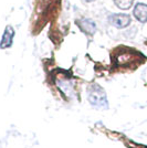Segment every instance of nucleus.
Here are the masks:
<instances>
[{
	"label": "nucleus",
	"instance_id": "obj_1",
	"mask_svg": "<svg viewBox=\"0 0 147 148\" xmlns=\"http://www.w3.org/2000/svg\"><path fill=\"white\" fill-rule=\"evenodd\" d=\"M90 103L98 107H106V94L104 90L98 85H93L90 90Z\"/></svg>",
	"mask_w": 147,
	"mask_h": 148
},
{
	"label": "nucleus",
	"instance_id": "obj_2",
	"mask_svg": "<svg viewBox=\"0 0 147 148\" xmlns=\"http://www.w3.org/2000/svg\"><path fill=\"white\" fill-rule=\"evenodd\" d=\"M109 21L117 29H124L131 25V16L126 13H112L109 16Z\"/></svg>",
	"mask_w": 147,
	"mask_h": 148
},
{
	"label": "nucleus",
	"instance_id": "obj_3",
	"mask_svg": "<svg viewBox=\"0 0 147 148\" xmlns=\"http://www.w3.org/2000/svg\"><path fill=\"white\" fill-rule=\"evenodd\" d=\"M76 25H79V28L84 33L89 34V36H93L96 32V25L92 19L81 18L79 20H76Z\"/></svg>",
	"mask_w": 147,
	"mask_h": 148
},
{
	"label": "nucleus",
	"instance_id": "obj_4",
	"mask_svg": "<svg viewBox=\"0 0 147 148\" xmlns=\"http://www.w3.org/2000/svg\"><path fill=\"white\" fill-rule=\"evenodd\" d=\"M133 16L134 18L139 21L142 23H146L147 22V5L143 2L136 3L133 9Z\"/></svg>",
	"mask_w": 147,
	"mask_h": 148
},
{
	"label": "nucleus",
	"instance_id": "obj_5",
	"mask_svg": "<svg viewBox=\"0 0 147 148\" xmlns=\"http://www.w3.org/2000/svg\"><path fill=\"white\" fill-rule=\"evenodd\" d=\"M13 37H14V30L11 25H7L3 34L0 41V49H7L10 48L13 42Z\"/></svg>",
	"mask_w": 147,
	"mask_h": 148
},
{
	"label": "nucleus",
	"instance_id": "obj_6",
	"mask_svg": "<svg viewBox=\"0 0 147 148\" xmlns=\"http://www.w3.org/2000/svg\"><path fill=\"white\" fill-rule=\"evenodd\" d=\"M115 6L121 10H129L134 5V0H113Z\"/></svg>",
	"mask_w": 147,
	"mask_h": 148
},
{
	"label": "nucleus",
	"instance_id": "obj_7",
	"mask_svg": "<svg viewBox=\"0 0 147 148\" xmlns=\"http://www.w3.org/2000/svg\"><path fill=\"white\" fill-rule=\"evenodd\" d=\"M83 2H85V3H91V2H94L95 0H82Z\"/></svg>",
	"mask_w": 147,
	"mask_h": 148
}]
</instances>
